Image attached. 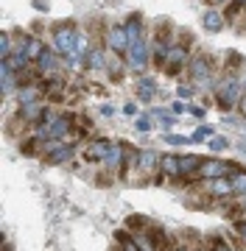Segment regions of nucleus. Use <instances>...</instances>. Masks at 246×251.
<instances>
[{
    "instance_id": "1",
    "label": "nucleus",
    "mask_w": 246,
    "mask_h": 251,
    "mask_svg": "<svg viewBox=\"0 0 246 251\" xmlns=\"http://www.w3.org/2000/svg\"><path fill=\"white\" fill-rule=\"evenodd\" d=\"M241 92H244V81L229 73L227 78H221L216 84V103H219L221 112H232L241 100Z\"/></svg>"
},
{
    "instance_id": "2",
    "label": "nucleus",
    "mask_w": 246,
    "mask_h": 251,
    "mask_svg": "<svg viewBox=\"0 0 246 251\" xmlns=\"http://www.w3.org/2000/svg\"><path fill=\"white\" fill-rule=\"evenodd\" d=\"M188 75H191V84L196 90L213 87V59L207 53H196L188 62Z\"/></svg>"
},
{
    "instance_id": "3",
    "label": "nucleus",
    "mask_w": 246,
    "mask_h": 251,
    "mask_svg": "<svg viewBox=\"0 0 246 251\" xmlns=\"http://www.w3.org/2000/svg\"><path fill=\"white\" fill-rule=\"evenodd\" d=\"M76 45H79V31L73 23H59L54 28V50L64 59H73Z\"/></svg>"
},
{
    "instance_id": "4",
    "label": "nucleus",
    "mask_w": 246,
    "mask_h": 251,
    "mask_svg": "<svg viewBox=\"0 0 246 251\" xmlns=\"http://www.w3.org/2000/svg\"><path fill=\"white\" fill-rule=\"evenodd\" d=\"M227 173H229V162L210 156V159H201V168H199V173H196V179L213 181V179H221V176H227Z\"/></svg>"
},
{
    "instance_id": "5",
    "label": "nucleus",
    "mask_w": 246,
    "mask_h": 251,
    "mask_svg": "<svg viewBox=\"0 0 246 251\" xmlns=\"http://www.w3.org/2000/svg\"><path fill=\"white\" fill-rule=\"evenodd\" d=\"M107 48H109L112 53H120L126 56L129 50V34H126V25H109V31H107Z\"/></svg>"
},
{
    "instance_id": "6",
    "label": "nucleus",
    "mask_w": 246,
    "mask_h": 251,
    "mask_svg": "<svg viewBox=\"0 0 246 251\" xmlns=\"http://www.w3.org/2000/svg\"><path fill=\"white\" fill-rule=\"evenodd\" d=\"M148 45L143 42V39H135V42H129V50H126V62L132 70H143L148 64Z\"/></svg>"
},
{
    "instance_id": "7",
    "label": "nucleus",
    "mask_w": 246,
    "mask_h": 251,
    "mask_svg": "<svg viewBox=\"0 0 246 251\" xmlns=\"http://www.w3.org/2000/svg\"><path fill=\"white\" fill-rule=\"evenodd\" d=\"M67 134H73V115H59L48 126L45 140H67Z\"/></svg>"
},
{
    "instance_id": "8",
    "label": "nucleus",
    "mask_w": 246,
    "mask_h": 251,
    "mask_svg": "<svg viewBox=\"0 0 246 251\" xmlns=\"http://www.w3.org/2000/svg\"><path fill=\"white\" fill-rule=\"evenodd\" d=\"M109 148H112V140H90V143L84 145L82 159L84 162H104L107 153H109Z\"/></svg>"
},
{
    "instance_id": "9",
    "label": "nucleus",
    "mask_w": 246,
    "mask_h": 251,
    "mask_svg": "<svg viewBox=\"0 0 246 251\" xmlns=\"http://www.w3.org/2000/svg\"><path fill=\"white\" fill-rule=\"evenodd\" d=\"M188 45H171V50H168V62H165V73H171V75H176V73L182 70V67H188Z\"/></svg>"
},
{
    "instance_id": "10",
    "label": "nucleus",
    "mask_w": 246,
    "mask_h": 251,
    "mask_svg": "<svg viewBox=\"0 0 246 251\" xmlns=\"http://www.w3.org/2000/svg\"><path fill=\"white\" fill-rule=\"evenodd\" d=\"M54 70H59V53L51 50V48H45L42 56L37 59V73H39V75H51Z\"/></svg>"
},
{
    "instance_id": "11",
    "label": "nucleus",
    "mask_w": 246,
    "mask_h": 251,
    "mask_svg": "<svg viewBox=\"0 0 246 251\" xmlns=\"http://www.w3.org/2000/svg\"><path fill=\"white\" fill-rule=\"evenodd\" d=\"M137 165H140V151L123 143V162H120V173H118V176H120V179H129L132 168H137Z\"/></svg>"
},
{
    "instance_id": "12",
    "label": "nucleus",
    "mask_w": 246,
    "mask_h": 251,
    "mask_svg": "<svg viewBox=\"0 0 246 251\" xmlns=\"http://www.w3.org/2000/svg\"><path fill=\"white\" fill-rule=\"evenodd\" d=\"M199 168H201V156H196V153H179V179L196 176Z\"/></svg>"
},
{
    "instance_id": "13",
    "label": "nucleus",
    "mask_w": 246,
    "mask_h": 251,
    "mask_svg": "<svg viewBox=\"0 0 246 251\" xmlns=\"http://www.w3.org/2000/svg\"><path fill=\"white\" fill-rule=\"evenodd\" d=\"M45 137H39V134H31L26 140V143L20 145V151H23V156H45Z\"/></svg>"
},
{
    "instance_id": "14",
    "label": "nucleus",
    "mask_w": 246,
    "mask_h": 251,
    "mask_svg": "<svg viewBox=\"0 0 246 251\" xmlns=\"http://www.w3.org/2000/svg\"><path fill=\"white\" fill-rule=\"evenodd\" d=\"M160 162H163V153L143 151L140 153V165H137V168H140L143 173H151V176H154V173H160Z\"/></svg>"
},
{
    "instance_id": "15",
    "label": "nucleus",
    "mask_w": 246,
    "mask_h": 251,
    "mask_svg": "<svg viewBox=\"0 0 246 251\" xmlns=\"http://www.w3.org/2000/svg\"><path fill=\"white\" fill-rule=\"evenodd\" d=\"M39 92H42V87H39V84H20V90H17V103H20V106L37 103V100H39Z\"/></svg>"
},
{
    "instance_id": "16",
    "label": "nucleus",
    "mask_w": 246,
    "mask_h": 251,
    "mask_svg": "<svg viewBox=\"0 0 246 251\" xmlns=\"http://www.w3.org/2000/svg\"><path fill=\"white\" fill-rule=\"evenodd\" d=\"M224 14L221 11H216V9H210V11H204V17H201V25H204V31H210V34H219L221 28H224Z\"/></svg>"
},
{
    "instance_id": "17",
    "label": "nucleus",
    "mask_w": 246,
    "mask_h": 251,
    "mask_svg": "<svg viewBox=\"0 0 246 251\" xmlns=\"http://www.w3.org/2000/svg\"><path fill=\"white\" fill-rule=\"evenodd\" d=\"M160 171H163L168 179H179V153H163Z\"/></svg>"
},
{
    "instance_id": "18",
    "label": "nucleus",
    "mask_w": 246,
    "mask_h": 251,
    "mask_svg": "<svg viewBox=\"0 0 246 251\" xmlns=\"http://www.w3.org/2000/svg\"><path fill=\"white\" fill-rule=\"evenodd\" d=\"M210 184V193L216 198H227L229 193H235V187H232V179H227V176H221V179H213L207 181Z\"/></svg>"
},
{
    "instance_id": "19",
    "label": "nucleus",
    "mask_w": 246,
    "mask_h": 251,
    "mask_svg": "<svg viewBox=\"0 0 246 251\" xmlns=\"http://www.w3.org/2000/svg\"><path fill=\"white\" fill-rule=\"evenodd\" d=\"M42 115H45L42 100H37V103H28V106H20V120H23V123H34V120H39Z\"/></svg>"
},
{
    "instance_id": "20",
    "label": "nucleus",
    "mask_w": 246,
    "mask_h": 251,
    "mask_svg": "<svg viewBox=\"0 0 246 251\" xmlns=\"http://www.w3.org/2000/svg\"><path fill=\"white\" fill-rule=\"evenodd\" d=\"M70 156H73V145H70V143H62L56 151L48 153L45 162H48V165H62V162H67Z\"/></svg>"
},
{
    "instance_id": "21",
    "label": "nucleus",
    "mask_w": 246,
    "mask_h": 251,
    "mask_svg": "<svg viewBox=\"0 0 246 251\" xmlns=\"http://www.w3.org/2000/svg\"><path fill=\"white\" fill-rule=\"evenodd\" d=\"M84 64L90 70H104L107 67V50L104 48H92L90 53H87V59H84Z\"/></svg>"
},
{
    "instance_id": "22",
    "label": "nucleus",
    "mask_w": 246,
    "mask_h": 251,
    "mask_svg": "<svg viewBox=\"0 0 246 251\" xmlns=\"http://www.w3.org/2000/svg\"><path fill=\"white\" fill-rule=\"evenodd\" d=\"M123 25H126L129 42H135V39H143V23H140V14H132V17L123 23Z\"/></svg>"
},
{
    "instance_id": "23",
    "label": "nucleus",
    "mask_w": 246,
    "mask_h": 251,
    "mask_svg": "<svg viewBox=\"0 0 246 251\" xmlns=\"http://www.w3.org/2000/svg\"><path fill=\"white\" fill-rule=\"evenodd\" d=\"M148 221L143 215H129L126 218V229H132V232H143V229H148Z\"/></svg>"
},
{
    "instance_id": "24",
    "label": "nucleus",
    "mask_w": 246,
    "mask_h": 251,
    "mask_svg": "<svg viewBox=\"0 0 246 251\" xmlns=\"http://www.w3.org/2000/svg\"><path fill=\"white\" fill-rule=\"evenodd\" d=\"M210 137H213V126H199V128L191 134V143H204V140H210Z\"/></svg>"
},
{
    "instance_id": "25",
    "label": "nucleus",
    "mask_w": 246,
    "mask_h": 251,
    "mask_svg": "<svg viewBox=\"0 0 246 251\" xmlns=\"http://www.w3.org/2000/svg\"><path fill=\"white\" fill-rule=\"evenodd\" d=\"M11 50H14V45H11V34L9 31H3V34H0V56L6 59V56H11Z\"/></svg>"
},
{
    "instance_id": "26",
    "label": "nucleus",
    "mask_w": 246,
    "mask_h": 251,
    "mask_svg": "<svg viewBox=\"0 0 246 251\" xmlns=\"http://www.w3.org/2000/svg\"><path fill=\"white\" fill-rule=\"evenodd\" d=\"M193 92H196L193 84H179V87H176V98H179V100H191Z\"/></svg>"
},
{
    "instance_id": "27",
    "label": "nucleus",
    "mask_w": 246,
    "mask_h": 251,
    "mask_svg": "<svg viewBox=\"0 0 246 251\" xmlns=\"http://www.w3.org/2000/svg\"><path fill=\"white\" fill-rule=\"evenodd\" d=\"M232 187H235V193L246 196V173H235L232 176Z\"/></svg>"
},
{
    "instance_id": "28",
    "label": "nucleus",
    "mask_w": 246,
    "mask_h": 251,
    "mask_svg": "<svg viewBox=\"0 0 246 251\" xmlns=\"http://www.w3.org/2000/svg\"><path fill=\"white\" fill-rule=\"evenodd\" d=\"M165 143L168 145H188L191 137H182V134H165Z\"/></svg>"
},
{
    "instance_id": "29",
    "label": "nucleus",
    "mask_w": 246,
    "mask_h": 251,
    "mask_svg": "<svg viewBox=\"0 0 246 251\" xmlns=\"http://www.w3.org/2000/svg\"><path fill=\"white\" fill-rule=\"evenodd\" d=\"M227 145H229L227 137H213V140H210V151H224Z\"/></svg>"
},
{
    "instance_id": "30",
    "label": "nucleus",
    "mask_w": 246,
    "mask_h": 251,
    "mask_svg": "<svg viewBox=\"0 0 246 251\" xmlns=\"http://www.w3.org/2000/svg\"><path fill=\"white\" fill-rule=\"evenodd\" d=\"M135 128L146 134V131H151V120H148V117H135Z\"/></svg>"
},
{
    "instance_id": "31",
    "label": "nucleus",
    "mask_w": 246,
    "mask_h": 251,
    "mask_svg": "<svg viewBox=\"0 0 246 251\" xmlns=\"http://www.w3.org/2000/svg\"><path fill=\"white\" fill-rule=\"evenodd\" d=\"M157 87V78H140L137 81V90H154Z\"/></svg>"
},
{
    "instance_id": "32",
    "label": "nucleus",
    "mask_w": 246,
    "mask_h": 251,
    "mask_svg": "<svg viewBox=\"0 0 246 251\" xmlns=\"http://www.w3.org/2000/svg\"><path fill=\"white\" fill-rule=\"evenodd\" d=\"M137 98L146 100V103H151V100H154V90H137Z\"/></svg>"
},
{
    "instance_id": "33",
    "label": "nucleus",
    "mask_w": 246,
    "mask_h": 251,
    "mask_svg": "<svg viewBox=\"0 0 246 251\" xmlns=\"http://www.w3.org/2000/svg\"><path fill=\"white\" fill-rule=\"evenodd\" d=\"M188 112H191V115L196 117V120H204V117H207V112H204V106H191Z\"/></svg>"
},
{
    "instance_id": "34",
    "label": "nucleus",
    "mask_w": 246,
    "mask_h": 251,
    "mask_svg": "<svg viewBox=\"0 0 246 251\" xmlns=\"http://www.w3.org/2000/svg\"><path fill=\"white\" fill-rule=\"evenodd\" d=\"M137 112H140L137 103H126V106H123V115H126V117H137Z\"/></svg>"
},
{
    "instance_id": "35",
    "label": "nucleus",
    "mask_w": 246,
    "mask_h": 251,
    "mask_svg": "<svg viewBox=\"0 0 246 251\" xmlns=\"http://www.w3.org/2000/svg\"><path fill=\"white\" fill-rule=\"evenodd\" d=\"M120 251H140V249H137L135 240H126V243H120Z\"/></svg>"
},
{
    "instance_id": "36",
    "label": "nucleus",
    "mask_w": 246,
    "mask_h": 251,
    "mask_svg": "<svg viewBox=\"0 0 246 251\" xmlns=\"http://www.w3.org/2000/svg\"><path fill=\"white\" fill-rule=\"evenodd\" d=\"M171 112H173V115H182V112H185V103L176 98V100H173V106H171Z\"/></svg>"
},
{
    "instance_id": "37",
    "label": "nucleus",
    "mask_w": 246,
    "mask_h": 251,
    "mask_svg": "<svg viewBox=\"0 0 246 251\" xmlns=\"http://www.w3.org/2000/svg\"><path fill=\"white\" fill-rule=\"evenodd\" d=\"M101 115H104V117H112V115H115V106H112V103H104V106H101Z\"/></svg>"
},
{
    "instance_id": "38",
    "label": "nucleus",
    "mask_w": 246,
    "mask_h": 251,
    "mask_svg": "<svg viewBox=\"0 0 246 251\" xmlns=\"http://www.w3.org/2000/svg\"><path fill=\"white\" fill-rule=\"evenodd\" d=\"M34 9H37V11H48V0H34Z\"/></svg>"
},
{
    "instance_id": "39",
    "label": "nucleus",
    "mask_w": 246,
    "mask_h": 251,
    "mask_svg": "<svg viewBox=\"0 0 246 251\" xmlns=\"http://www.w3.org/2000/svg\"><path fill=\"white\" fill-rule=\"evenodd\" d=\"M204 3L213 9V6H224V3H229V0H204Z\"/></svg>"
},
{
    "instance_id": "40",
    "label": "nucleus",
    "mask_w": 246,
    "mask_h": 251,
    "mask_svg": "<svg viewBox=\"0 0 246 251\" xmlns=\"http://www.w3.org/2000/svg\"><path fill=\"white\" fill-rule=\"evenodd\" d=\"M238 232H241V237L246 240V221H238Z\"/></svg>"
},
{
    "instance_id": "41",
    "label": "nucleus",
    "mask_w": 246,
    "mask_h": 251,
    "mask_svg": "<svg viewBox=\"0 0 246 251\" xmlns=\"http://www.w3.org/2000/svg\"><path fill=\"white\" fill-rule=\"evenodd\" d=\"M213 251H232V249H229V246H224V243H216V249H213Z\"/></svg>"
},
{
    "instance_id": "42",
    "label": "nucleus",
    "mask_w": 246,
    "mask_h": 251,
    "mask_svg": "<svg viewBox=\"0 0 246 251\" xmlns=\"http://www.w3.org/2000/svg\"><path fill=\"white\" fill-rule=\"evenodd\" d=\"M176 251H188V249H176Z\"/></svg>"
},
{
    "instance_id": "43",
    "label": "nucleus",
    "mask_w": 246,
    "mask_h": 251,
    "mask_svg": "<svg viewBox=\"0 0 246 251\" xmlns=\"http://www.w3.org/2000/svg\"><path fill=\"white\" fill-rule=\"evenodd\" d=\"M244 112H246V100H244Z\"/></svg>"
},
{
    "instance_id": "44",
    "label": "nucleus",
    "mask_w": 246,
    "mask_h": 251,
    "mask_svg": "<svg viewBox=\"0 0 246 251\" xmlns=\"http://www.w3.org/2000/svg\"><path fill=\"white\" fill-rule=\"evenodd\" d=\"M244 90H246V81H244Z\"/></svg>"
}]
</instances>
